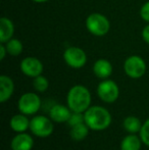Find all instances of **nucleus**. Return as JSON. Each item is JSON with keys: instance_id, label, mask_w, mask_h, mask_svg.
I'll list each match as a JSON object with an SVG mask.
<instances>
[{"instance_id": "7", "label": "nucleus", "mask_w": 149, "mask_h": 150, "mask_svg": "<svg viewBox=\"0 0 149 150\" xmlns=\"http://www.w3.org/2000/svg\"><path fill=\"white\" fill-rule=\"evenodd\" d=\"M97 94L102 101L106 103H112L119 98V90L115 82L112 80H105L98 85Z\"/></svg>"}, {"instance_id": "2", "label": "nucleus", "mask_w": 149, "mask_h": 150, "mask_svg": "<svg viewBox=\"0 0 149 150\" xmlns=\"http://www.w3.org/2000/svg\"><path fill=\"white\" fill-rule=\"evenodd\" d=\"M66 101H68V106L73 112L84 113L90 107L91 94L85 86L76 85L68 91Z\"/></svg>"}, {"instance_id": "1", "label": "nucleus", "mask_w": 149, "mask_h": 150, "mask_svg": "<svg viewBox=\"0 0 149 150\" xmlns=\"http://www.w3.org/2000/svg\"><path fill=\"white\" fill-rule=\"evenodd\" d=\"M85 124L93 131H103L112 124L109 111L102 106H90L84 112Z\"/></svg>"}, {"instance_id": "20", "label": "nucleus", "mask_w": 149, "mask_h": 150, "mask_svg": "<svg viewBox=\"0 0 149 150\" xmlns=\"http://www.w3.org/2000/svg\"><path fill=\"white\" fill-rule=\"evenodd\" d=\"M33 86L37 91L39 92H45L46 90L49 87V82L46 79L45 77H43L42 75L38 76V77L34 78V81H33Z\"/></svg>"}, {"instance_id": "15", "label": "nucleus", "mask_w": 149, "mask_h": 150, "mask_svg": "<svg viewBox=\"0 0 149 150\" xmlns=\"http://www.w3.org/2000/svg\"><path fill=\"white\" fill-rule=\"evenodd\" d=\"M13 24L7 18H1L0 20V42L6 43L13 35Z\"/></svg>"}, {"instance_id": "6", "label": "nucleus", "mask_w": 149, "mask_h": 150, "mask_svg": "<svg viewBox=\"0 0 149 150\" xmlns=\"http://www.w3.org/2000/svg\"><path fill=\"white\" fill-rule=\"evenodd\" d=\"M125 71L132 79H139L145 74L146 63L140 56L133 55L128 57L124 64Z\"/></svg>"}, {"instance_id": "25", "label": "nucleus", "mask_w": 149, "mask_h": 150, "mask_svg": "<svg viewBox=\"0 0 149 150\" xmlns=\"http://www.w3.org/2000/svg\"><path fill=\"white\" fill-rule=\"evenodd\" d=\"M7 52V50H6V47L3 45L0 46V59L3 60L4 57H5V53Z\"/></svg>"}, {"instance_id": "4", "label": "nucleus", "mask_w": 149, "mask_h": 150, "mask_svg": "<svg viewBox=\"0 0 149 150\" xmlns=\"http://www.w3.org/2000/svg\"><path fill=\"white\" fill-rule=\"evenodd\" d=\"M51 119L44 117V115H37L30 120V130L35 136L40 138L49 137L53 132V124Z\"/></svg>"}, {"instance_id": "23", "label": "nucleus", "mask_w": 149, "mask_h": 150, "mask_svg": "<svg viewBox=\"0 0 149 150\" xmlns=\"http://www.w3.org/2000/svg\"><path fill=\"white\" fill-rule=\"evenodd\" d=\"M140 14H141V18H143L144 21L149 22V1L146 2V3L142 6Z\"/></svg>"}, {"instance_id": "21", "label": "nucleus", "mask_w": 149, "mask_h": 150, "mask_svg": "<svg viewBox=\"0 0 149 150\" xmlns=\"http://www.w3.org/2000/svg\"><path fill=\"white\" fill-rule=\"evenodd\" d=\"M139 133H140V138L142 140V143H144L145 145L149 146V119L144 122Z\"/></svg>"}, {"instance_id": "24", "label": "nucleus", "mask_w": 149, "mask_h": 150, "mask_svg": "<svg viewBox=\"0 0 149 150\" xmlns=\"http://www.w3.org/2000/svg\"><path fill=\"white\" fill-rule=\"evenodd\" d=\"M142 36H143V39L145 42H147L149 44V25L147 27H145L144 28L143 32H142Z\"/></svg>"}, {"instance_id": "13", "label": "nucleus", "mask_w": 149, "mask_h": 150, "mask_svg": "<svg viewBox=\"0 0 149 150\" xmlns=\"http://www.w3.org/2000/svg\"><path fill=\"white\" fill-rule=\"evenodd\" d=\"M93 71L99 79H107L112 74V65L106 59H98L94 63Z\"/></svg>"}, {"instance_id": "18", "label": "nucleus", "mask_w": 149, "mask_h": 150, "mask_svg": "<svg viewBox=\"0 0 149 150\" xmlns=\"http://www.w3.org/2000/svg\"><path fill=\"white\" fill-rule=\"evenodd\" d=\"M123 126L125 128V130L127 132H129L130 134H136V133L140 132L142 124L138 117L130 115V117H127L124 120Z\"/></svg>"}, {"instance_id": "22", "label": "nucleus", "mask_w": 149, "mask_h": 150, "mask_svg": "<svg viewBox=\"0 0 149 150\" xmlns=\"http://www.w3.org/2000/svg\"><path fill=\"white\" fill-rule=\"evenodd\" d=\"M82 122H85L83 112H72L70 120H68V124L70 125L71 127L77 126V125L82 124Z\"/></svg>"}, {"instance_id": "17", "label": "nucleus", "mask_w": 149, "mask_h": 150, "mask_svg": "<svg viewBox=\"0 0 149 150\" xmlns=\"http://www.w3.org/2000/svg\"><path fill=\"white\" fill-rule=\"evenodd\" d=\"M89 130L90 128L85 124V122H82V124H79L77 126L72 127L71 129V138L73 140L76 141H82L88 136L89 134Z\"/></svg>"}, {"instance_id": "12", "label": "nucleus", "mask_w": 149, "mask_h": 150, "mask_svg": "<svg viewBox=\"0 0 149 150\" xmlns=\"http://www.w3.org/2000/svg\"><path fill=\"white\" fill-rule=\"evenodd\" d=\"M14 85L12 80L5 75L0 77V102H5L11 97Z\"/></svg>"}, {"instance_id": "11", "label": "nucleus", "mask_w": 149, "mask_h": 150, "mask_svg": "<svg viewBox=\"0 0 149 150\" xmlns=\"http://www.w3.org/2000/svg\"><path fill=\"white\" fill-rule=\"evenodd\" d=\"M10 146L12 150H31L34 146V140L29 134H26L25 132L20 133L13 137Z\"/></svg>"}, {"instance_id": "3", "label": "nucleus", "mask_w": 149, "mask_h": 150, "mask_svg": "<svg viewBox=\"0 0 149 150\" xmlns=\"http://www.w3.org/2000/svg\"><path fill=\"white\" fill-rule=\"evenodd\" d=\"M86 27L88 31L95 36H104L109 31V22L100 13H92L87 18Z\"/></svg>"}, {"instance_id": "5", "label": "nucleus", "mask_w": 149, "mask_h": 150, "mask_svg": "<svg viewBox=\"0 0 149 150\" xmlns=\"http://www.w3.org/2000/svg\"><path fill=\"white\" fill-rule=\"evenodd\" d=\"M18 105L22 113L26 115H32L39 111L41 107V99L35 93L28 92L20 96Z\"/></svg>"}, {"instance_id": "26", "label": "nucleus", "mask_w": 149, "mask_h": 150, "mask_svg": "<svg viewBox=\"0 0 149 150\" xmlns=\"http://www.w3.org/2000/svg\"><path fill=\"white\" fill-rule=\"evenodd\" d=\"M33 1L38 2V3H43V2H46V1H48V0H33Z\"/></svg>"}, {"instance_id": "16", "label": "nucleus", "mask_w": 149, "mask_h": 150, "mask_svg": "<svg viewBox=\"0 0 149 150\" xmlns=\"http://www.w3.org/2000/svg\"><path fill=\"white\" fill-rule=\"evenodd\" d=\"M142 140L135 134H130L123 139L121 143V150H140Z\"/></svg>"}, {"instance_id": "14", "label": "nucleus", "mask_w": 149, "mask_h": 150, "mask_svg": "<svg viewBox=\"0 0 149 150\" xmlns=\"http://www.w3.org/2000/svg\"><path fill=\"white\" fill-rule=\"evenodd\" d=\"M10 128L16 133H24L28 129H30V120L26 117V115H16L10 120Z\"/></svg>"}, {"instance_id": "8", "label": "nucleus", "mask_w": 149, "mask_h": 150, "mask_svg": "<svg viewBox=\"0 0 149 150\" xmlns=\"http://www.w3.org/2000/svg\"><path fill=\"white\" fill-rule=\"evenodd\" d=\"M64 61L74 69H81L87 61V56L83 49L79 47H70L64 53Z\"/></svg>"}, {"instance_id": "10", "label": "nucleus", "mask_w": 149, "mask_h": 150, "mask_svg": "<svg viewBox=\"0 0 149 150\" xmlns=\"http://www.w3.org/2000/svg\"><path fill=\"white\" fill-rule=\"evenodd\" d=\"M73 111L70 107L61 104H54L49 110V117L55 122H66L70 120Z\"/></svg>"}, {"instance_id": "19", "label": "nucleus", "mask_w": 149, "mask_h": 150, "mask_svg": "<svg viewBox=\"0 0 149 150\" xmlns=\"http://www.w3.org/2000/svg\"><path fill=\"white\" fill-rule=\"evenodd\" d=\"M6 50L10 55H20L23 51V44L18 39H10L6 42Z\"/></svg>"}, {"instance_id": "9", "label": "nucleus", "mask_w": 149, "mask_h": 150, "mask_svg": "<svg viewBox=\"0 0 149 150\" xmlns=\"http://www.w3.org/2000/svg\"><path fill=\"white\" fill-rule=\"evenodd\" d=\"M20 71L31 78H36L43 71V64L36 57H26L20 62Z\"/></svg>"}]
</instances>
